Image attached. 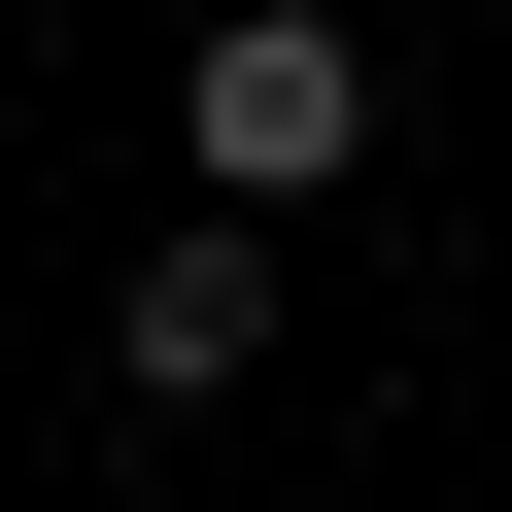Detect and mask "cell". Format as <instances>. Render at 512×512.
I'll list each match as a JSON object with an SVG mask.
<instances>
[{"mask_svg": "<svg viewBox=\"0 0 512 512\" xmlns=\"http://www.w3.org/2000/svg\"><path fill=\"white\" fill-rule=\"evenodd\" d=\"M171 171L308 239V205L376 171V35H342V0H205V35H171Z\"/></svg>", "mask_w": 512, "mask_h": 512, "instance_id": "1", "label": "cell"}, {"mask_svg": "<svg viewBox=\"0 0 512 512\" xmlns=\"http://www.w3.org/2000/svg\"><path fill=\"white\" fill-rule=\"evenodd\" d=\"M103 376L137 410H239V376H274V205H171L137 274H103Z\"/></svg>", "mask_w": 512, "mask_h": 512, "instance_id": "2", "label": "cell"}]
</instances>
